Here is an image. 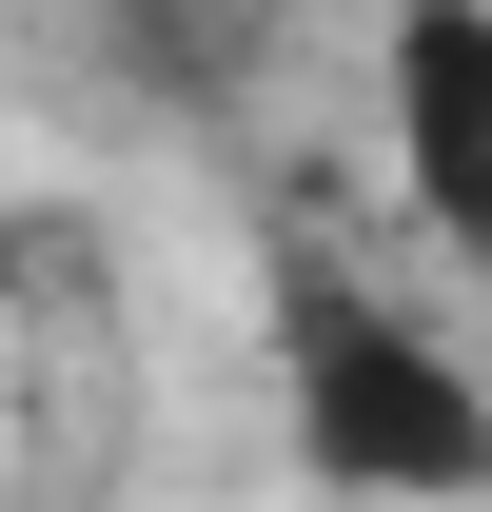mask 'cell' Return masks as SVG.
Listing matches in <instances>:
<instances>
[{"mask_svg": "<svg viewBox=\"0 0 492 512\" xmlns=\"http://www.w3.org/2000/svg\"><path fill=\"white\" fill-rule=\"evenodd\" d=\"M276 394H296V453L315 473H374V493H492V394L473 355H433L374 276L296 256L276 276Z\"/></svg>", "mask_w": 492, "mask_h": 512, "instance_id": "6da1fadb", "label": "cell"}, {"mask_svg": "<svg viewBox=\"0 0 492 512\" xmlns=\"http://www.w3.org/2000/svg\"><path fill=\"white\" fill-rule=\"evenodd\" d=\"M374 99H394L414 237L492 296V0H394V20H374Z\"/></svg>", "mask_w": 492, "mask_h": 512, "instance_id": "7a4b0ae2", "label": "cell"}]
</instances>
